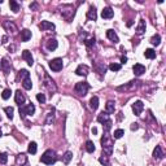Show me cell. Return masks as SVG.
Returning a JSON list of instances; mask_svg holds the SVG:
<instances>
[{
	"instance_id": "obj_4",
	"label": "cell",
	"mask_w": 166,
	"mask_h": 166,
	"mask_svg": "<svg viewBox=\"0 0 166 166\" xmlns=\"http://www.w3.org/2000/svg\"><path fill=\"white\" fill-rule=\"evenodd\" d=\"M34 112H35L34 104H27V105H22V107H20V114H21V117L31 115V114H34Z\"/></svg>"
},
{
	"instance_id": "obj_45",
	"label": "cell",
	"mask_w": 166,
	"mask_h": 166,
	"mask_svg": "<svg viewBox=\"0 0 166 166\" xmlns=\"http://www.w3.org/2000/svg\"><path fill=\"white\" fill-rule=\"evenodd\" d=\"M37 7H38V4H37V3L30 4V8H31V9H37Z\"/></svg>"
},
{
	"instance_id": "obj_24",
	"label": "cell",
	"mask_w": 166,
	"mask_h": 166,
	"mask_svg": "<svg viewBox=\"0 0 166 166\" xmlns=\"http://www.w3.org/2000/svg\"><path fill=\"white\" fill-rule=\"evenodd\" d=\"M0 68H3V70L5 71V74H8L9 69H11V65H9L8 60H7V59H3V60H1V64H0Z\"/></svg>"
},
{
	"instance_id": "obj_21",
	"label": "cell",
	"mask_w": 166,
	"mask_h": 166,
	"mask_svg": "<svg viewBox=\"0 0 166 166\" xmlns=\"http://www.w3.org/2000/svg\"><path fill=\"white\" fill-rule=\"evenodd\" d=\"M30 38H31V31L30 30L25 29V30L21 31V39H22V42H27Z\"/></svg>"
},
{
	"instance_id": "obj_9",
	"label": "cell",
	"mask_w": 166,
	"mask_h": 166,
	"mask_svg": "<svg viewBox=\"0 0 166 166\" xmlns=\"http://www.w3.org/2000/svg\"><path fill=\"white\" fill-rule=\"evenodd\" d=\"M26 162H27V156H26L25 153H20V155H17V157H16V163H17L18 166L26 165Z\"/></svg>"
},
{
	"instance_id": "obj_20",
	"label": "cell",
	"mask_w": 166,
	"mask_h": 166,
	"mask_svg": "<svg viewBox=\"0 0 166 166\" xmlns=\"http://www.w3.org/2000/svg\"><path fill=\"white\" fill-rule=\"evenodd\" d=\"M53 83H55V82L52 81L49 77L45 75V87H48V90H49V91H55V90H56V87H55Z\"/></svg>"
},
{
	"instance_id": "obj_27",
	"label": "cell",
	"mask_w": 166,
	"mask_h": 166,
	"mask_svg": "<svg viewBox=\"0 0 166 166\" xmlns=\"http://www.w3.org/2000/svg\"><path fill=\"white\" fill-rule=\"evenodd\" d=\"M29 153H31V155H35L38 151V147H37V143L35 141H31L30 144H29V148H27Z\"/></svg>"
},
{
	"instance_id": "obj_13",
	"label": "cell",
	"mask_w": 166,
	"mask_h": 166,
	"mask_svg": "<svg viewBox=\"0 0 166 166\" xmlns=\"http://www.w3.org/2000/svg\"><path fill=\"white\" fill-rule=\"evenodd\" d=\"M45 45H47V48L49 51H55L57 48V45H59V43H57L56 39H48L47 43H45Z\"/></svg>"
},
{
	"instance_id": "obj_44",
	"label": "cell",
	"mask_w": 166,
	"mask_h": 166,
	"mask_svg": "<svg viewBox=\"0 0 166 166\" xmlns=\"http://www.w3.org/2000/svg\"><path fill=\"white\" fill-rule=\"evenodd\" d=\"M138 123H132L131 125V130H132V131H134V130H138Z\"/></svg>"
},
{
	"instance_id": "obj_5",
	"label": "cell",
	"mask_w": 166,
	"mask_h": 166,
	"mask_svg": "<svg viewBox=\"0 0 166 166\" xmlns=\"http://www.w3.org/2000/svg\"><path fill=\"white\" fill-rule=\"evenodd\" d=\"M62 66H64V64H62L61 59H53L49 61V68L53 71H60L62 69Z\"/></svg>"
},
{
	"instance_id": "obj_48",
	"label": "cell",
	"mask_w": 166,
	"mask_h": 166,
	"mask_svg": "<svg viewBox=\"0 0 166 166\" xmlns=\"http://www.w3.org/2000/svg\"><path fill=\"white\" fill-rule=\"evenodd\" d=\"M1 135H3V134H1V131H0V136H1Z\"/></svg>"
},
{
	"instance_id": "obj_26",
	"label": "cell",
	"mask_w": 166,
	"mask_h": 166,
	"mask_svg": "<svg viewBox=\"0 0 166 166\" xmlns=\"http://www.w3.org/2000/svg\"><path fill=\"white\" fill-rule=\"evenodd\" d=\"M144 56L147 57V59H155L156 57V51L155 49H152V48H148V49H147L145 52H144Z\"/></svg>"
},
{
	"instance_id": "obj_28",
	"label": "cell",
	"mask_w": 166,
	"mask_h": 166,
	"mask_svg": "<svg viewBox=\"0 0 166 166\" xmlns=\"http://www.w3.org/2000/svg\"><path fill=\"white\" fill-rule=\"evenodd\" d=\"M9 7H11V9L14 13H17V12L20 11V4H18L17 1H14V0H11V1H9Z\"/></svg>"
},
{
	"instance_id": "obj_42",
	"label": "cell",
	"mask_w": 166,
	"mask_h": 166,
	"mask_svg": "<svg viewBox=\"0 0 166 166\" xmlns=\"http://www.w3.org/2000/svg\"><path fill=\"white\" fill-rule=\"evenodd\" d=\"M99 161H100V162H101L103 165H105V166H109V162H108V160H107V158H104V157H100V160H99Z\"/></svg>"
},
{
	"instance_id": "obj_19",
	"label": "cell",
	"mask_w": 166,
	"mask_h": 166,
	"mask_svg": "<svg viewBox=\"0 0 166 166\" xmlns=\"http://www.w3.org/2000/svg\"><path fill=\"white\" fill-rule=\"evenodd\" d=\"M4 29L7 31H9V33H14L16 31V25L13 22H11V21H5L4 22Z\"/></svg>"
},
{
	"instance_id": "obj_25",
	"label": "cell",
	"mask_w": 166,
	"mask_h": 166,
	"mask_svg": "<svg viewBox=\"0 0 166 166\" xmlns=\"http://www.w3.org/2000/svg\"><path fill=\"white\" fill-rule=\"evenodd\" d=\"M114 103L113 101H108L107 103V107H105V113H108V114H110V113H114Z\"/></svg>"
},
{
	"instance_id": "obj_22",
	"label": "cell",
	"mask_w": 166,
	"mask_h": 166,
	"mask_svg": "<svg viewBox=\"0 0 166 166\" xmlns=\"http://www.w3.org/2000/svg\"><path fill=\"white\" fill-rule=\"evenodd\" d=\"M97 121L100 122V123H105L107 121H109V114H108V113H105V112L100 113V114L97 115Z\"/></svg>"
},
{
	"instance_id": "obj_8",
	"label": "cell",
	"mask_w": 166,
	"mask_h": 166,
	"mask_svg": "<svg viewBox=\"0 0 166 166\" xmlns=\"http://www.w3.org/2000/svg\"><path fill=\"white\" fill-rule=\"evenodd\" d=\"M22 59L25 60L26 62H27L29 65H33L34 64V59H33V56H31V52L30 51H27V49H25V51L22 52Z\"/></svg>"
},
{
	"instance_id": "obj_40",
	"label": "cell",
	"mask_w": 166,
	"mask_h": 166,
	"mask_svg": "<svg viewBox=\"0 0 166 166\" xmlns=\"http://www.w3.org/2000/svg\"><path fill=\"white\" fill-rule=\"evenodd\" d=\"M37 100L39 103H42V104H44V103H45V96H44V93H38V95H37Z\"/></svg>"
},
{
	"instance_id": "obj_1",
	"label": "cell",
	"mask_w": 166,
	"mask_h": 166,
	"mask_svg": "<svg viewBox=\"0 0 166 166\" xmlns=\"http://www.w3.org/2000/svg\"><path fill=\"white\" fill-rule=\"evenodd\" d=\"M101 144H103V152H104V155L107 156V157L112 155V151H113V140H112V138L109 136V134H108V132H105V135L103 136Z\"/></svg>"
},
{
	"instance_id": "obj_14",
	"label": "cell",
	"mask_w": 166,
	"mask_h": 166,
	"mask_svg": "<svg viewBox=\"0 0 166 166\" xmlns=\"http://www.w3.org/2000/svg\"><path fill=\"white\" fill-rule=\"evenodd\" d=\"M87 18L91 21H95L96 18H97V13H96L95 7H90V9H88V12H87Z\"/></svg>"
},
{
	"instance_id": "obj_17",
	"label": "cell",
	"mask_w": 166,
	"mask_h": 166,
	"mask_svg": "<svg viewBox=\"0 0 166 166\" xmlns=\"http://www.w3.org/2000/svg\"><path fill=\"white\" fill-rule=\"evenodd\" d=\"M145 27H147V25H145V21L144 20H140L139 21V25H138V27H136V33H138L139 35H141L145 31Z\"/></svg>"
},
{
	"instance_id": "obj_23",
	"label": "cell",
	"mask_w": 166,
	"mask_h": 166,
	"mask_svg": "<svg viewBox=\"0 0 166 166\" xmlns=\"http://www.w3.org/2000/svg\"><path fill=\"white\" fill-rule=\"evenodd\" d=\"M90 107H91V109H93V110L97 109V107H99V97H97V96H93V97H91V100H90Z\"/></svg>"
},
{
	"instance_id": "obj_2",
	"label": "cell",
	"mask_w": 166,
	"mask_h": 166,
	"mask_svg": "<svg viewBox=\"0 0 166 166\" xmlns=\"http://www.w3.org/2000/svg\"><path fill=\"white\" fill-rule=\"evenodd\" d=\"M56 160H57L56 152L52 151V149L45 151V152L42 155V157H40V161H42L43 163H45V165H52V163L56 162Z\"/></svg>"
},
{
	"instance_id": "obj_10",
	"label": "cell",
	"mask_w": 166,
	"mask_h": 166,
	"mask_svg": "<svg viewBox=\"0 0 166 166\" xmlns=\"http://www.w3.org/2000/svg\"><path fill=\"white\" fill-rule=\"evenodd\" d=\"M113 16H114V11H113L112 8L107 7V8L103 9V12H101V17L103 18H107V20H109V18H112Z\"/></svg>"
},
{
	"instance_id": "obj_41",
	"label": "cell",
	"mask_w": 166,
	"mask_h": 166,
	"mask_svg": "<svg viewBox=\"0 0 166 166\" xmlns=\"http://www.w3.org/2000/svg\"><path fill=\"white\" fill-rule=\"evenodd\" d=\"M51 121H53V113H49V114H48V118H47V121H45V123L51 125Z\"/></svg>"
},
{
	"instance_id": "obj_32",
	"label": "cell",
	"mask_w": 166,
	"mask_h": 166,
	"mask_svg": "<svg viewBox=\"0 0 166 166\" xmlns=\"http://www.w3.org/2000/svg\"><path fill=\"white\" fill-rule=\"evenodd\" d=\"M86 149H87L88 153H93V152H95V145H93V143L91 140H88L87 143H86Z\"/></svg>"
},
{
	"instance_id": "obj_35",
	"label": "cell",
	"mask_w": 166,
	"mask_h": 166,
	"mask_svg": "<svg viewBox=\"0 0 166 166\" xmlns=\"http://www.w3.org/2000/svg\"><path fill=\"white\" fill-rule=\"evenodd\" d=\"M11 95H12V91L9 90V88H5V90L3 91V93H1V97H3L4 100H8V99L11 97Z\"/></svg>"
},
{
	"instance_id": "obj_11",
	"label": "cell",
	"mask_w": 166,
	"mask_h": 166,
	"mask_svg": "<svg viewBox=\"0 0 166 166\" xmlns=\"http://www.w3.org/2000/svg\"><path fill=\"white\" fill-rule=\"evenodd\" d=\"M75 73L78 75H82V77H86L88 74V66L87 65H79L78 68H77Z\"/></svg>"
},
{
	"instance_id": "obj_16",
	"label": "cell",
	"mask_w": 166,
	"mask_h": 166,
	"mask_svg": "<svg viewBox=\"0 0 166 166\" xmlns=\"http://www.w3.org/2000/svg\"><path fill=\"white\" fill-rule=\"evenodd\" d=\"M23 103H25V96H23V93L18 90L17 92H16V104H18L20 107H22Z\"/></svg>"
},
{
	"instance_id": "obj_39",
	"label": "cell",
	"mask_w": 166,
	"mask_h": 166,
	"mask_svg": "<svg viewBox=\"0 0 166 166\" xmlns=\"http://www.w3.org/2000/svg\"><path fill=\"white\" fill-rule=\"evenodd\" d=\"M7 161H8V156H7V153H0V163H7Z\"/></svg>"
},
{
	"instance_id": "obj_36",
	"label": "cell",
	"mask_w": 166,
	"mask_h": 166,
	"mask_svg": "<svg viewBox=\"0 0 166 166\" xmlns=\"http://www.w3.org/2000/svg\"><path fill=\"white\" fill-rule=\"evenodd\" d=\"M160 42H161L160 35H155V37H152V39H151V43H152L153 45H158Z\"/></svg>"
},
{
	"instance_id": "obj_29",
	"label": "cell",
	"mask_w": 166,
	"mask_h": 166,
	"mask_svg": "<svg viewBox=\"0 0 166 166\" xmlns=\"http://www.w3.org/2000/svg\"><path fill=\"white\" fill-rule=\"evenodd\" d=\"M71 158H73V153L69 152V151H68V152H65V155L62 156V161H64V163H66V165L70 162Z\"/></svg>"
},
{
	"instance_id": "obj_30",
	"label": "cell",
	"mask_w": 166,
	"mask_h": 166,
	"mask_svg": "<svg viewBox=\"0 0 166 166\" xmlns=\"http://www.w3.org/2000/svg\"><path fill=\"white\" fill-rule=\"evenodd\" d=\"M22 86L25 90H31V87H33V83H31V79L30 78H26L22 81Z\"/></svg>"
},
{
	"instance_id": "obj_12",
	"label": "cell",
	"mask_w": 166,
	"mask_h": 166,
	"mask_svg": "<svg viewBox=\"0 0 166 166\" xmlns=\"http://www.w3.org/2000/svg\"><path fill=\"white\" fill-rule=\"evenodd\" d=\"M39 29L43 31L45 30H55V25L52 22H48V21H42V23L39 25Z\"/></svg>"
},
{
	"instance_id": "obj_34",
	"label": "cell",
	"mask_w": 166,
	"mask_h": 166,
	"mask_svg": "<svg viewBox=\"0 0 166 166\" xmlns=\"http://www.w3.org/2000/svg\"><path fill=\"white\" fill-rule=\"evenodd\" d=\"M4 112L7 113V115H8L9 118H13V113H14V109L12 107H7V108H4Z\"/></svg>"
},
{
	"instance_id": "obj_43",
	"label": "cell",
	"mask_w": 166,
	"mask_h": 166,
	"mask_svg": "<svg viewBox=\"0 0 166 166\" xmlns=\"http://www.w3.org/2000/svg\"><path fill=\"white\" fill-rule=\"evenodd\" d=\"M86 44H87L88 47L93 45V44H95V39H88V40H86Z\"/></svg>"
},
{
	"instance_id": "obj_15",
	"label": "cell",
	"mask_w": 166,
	"mask_h": 166,
	"mask_svg": "<svg viewBox=\"0 0 166 166\" xmlns=\"http://www.w3.org/2000/svg\"><path fill=\"white\" fill-rule=\"evenodd\" d=\"M107 37H108V39H110L113 43H118L119 42V39H118V37H117V34H115L114 30H108L107 31Z\"/></svg>"
},
{
	"instance_id": "obj_6",
	"label": "cell",
	"mask_w": 166,
	"mask_h": 166,
	"mask_svg": "<svg viewBox=\"0 0 166 166\" xmlns=\"http://www.w3.org/2000/svg\"><path fill=\"white\" fill-rule=\"evenodd\" d=\"M143 109H144V104L140 100H138V101H135L132 104V112H134L135 115H140L141 112H143Z\"/></svg>"
},
{
	"instance_id": "obj_38",
	"label": "cell",
	"mask_w": 166,
	"mask_h": 166,
	"mask_svg": "<svg viewBox=\"0 0 166 166\" xmlns=\"http://www.w3.org/2000/svg\"><path fill=\"white\" fill-rule=\"evenodd\" d=\"M103 127H104L105 132H108L110 129H112V121H110V119H109V121H107V122H105V123H103Z\"/></svg>"
},
{
	"instance_id": "obj_18",
	"label": "cell",
	"mask_w": 166,
	"mask_h": 166,
	"mask_svg": "<svg viewBox=\"0 0 166 166\" xmlns=\"http://www.w3.org/2000/svg\"><path fill=\"white\" fill-rule=\"evenodd\" d=\"M153 157L157 158V160H161V158L163 157V152H162V149H161L160 145H157L155 148V151H153Z\"/></svg>"
},
{
	"instance_id": "obj_3",
	"label": "cell",
	"mask_w": 166,
	"mask_h": 166,
	"mask_svg": "<svg viewBox=\"0 0 166 166\" xmlns=\"http://www.w3.org/2000/svg\"><path fill=\"white\" fill-rule=\"evenodd\" d=\"M88 88H90V86L87 82H78L74 90H75V93H78L79 96H85L88 92Z\"/></svg>"
},
{
	"instance_id": "obj_47",
	"label": "cell",
	"mask_w": 166,
	"mask_h": 166,
	"mask_svg": "<svg viewBox=\"0 0 166 166\" xmlns=\"http://www.w3.org/2000/svg\"><path fill=\"white\" fill-rule=\"evenodd\" d=\"M92 134H97V129L96 127H92Z\"/></svg>"
},
{
	"instance_id": "obj_33",
	"label": "cell",
	"mask_w": 166,
	"mask_h": 166,
	"mask_svg": "<svg viewBox=\"0 0 166 166\" xmlns=\"http://www.w3.org/2000/svg\"><path fill=\"white\" fill-rule=\"evenodd\" d=\"M123 134H125L123 130L118 129V130H115V131H114V134H113V138H114V139H121L122 136H123Z\"/></svg>"
},
{
	"instance_id": "obj_7",
	"label": "cell",
	"mask_w": 166,
	"mask_h": 166,
	"mask_svg": "<svg viewBox=\"0 0 166 166\" xmlns=\"http://www.w3.org/2000/svg\"><path fill=\"white\" fill-rule=\"evenodd\" d=\"M132 70H134V74L135 75H141V74L145 73V66L141 64H135L134 65V68H132Z\"/></svg>"
},
{
	"instance_id": "obj_37",
	"label": "cell",
	"mask_w": 166,
	"mask_h": 166,
	"mask_svg": "<svg viewBox=\"0 0 166 166\" xmlns=\"http://www.w3.org/2000/svg\"><path fill=\"white\" fill-rule=\"evenodd\" d=\"M109 69L112 71H118V70H121V65H119V64H110Z\"/></svg>"
},
{
	"instance_id": "obj_31",
	"label": "cell",
	"mask_w": 166,
	"mask_h": 166,
	"mask_svg": "<svg viewBox=\"0 0 166 166\" xmlns=\"http://www.w3.org/2000/svg\"><path fill=\"white\" fill-rule=\"evenodd\" d=\"M18 78H21V79L30 78V74H29V71L26 70V69H21V70L18 71Z\"/></svg>"
},
{
	"instance_id": "obj_46",
	"label": "cell",
	"mask_w": 166,
	"mask_h": 166,
	"mask_svg": "<svg viewBox=\"0 0 166 166\" xmlns=\"http://www.w3.org/2000/svg\"><path fill=\"white\" fill-rule=\"evenodd\" d=\"M126 61H127V57H126V56H122V57H121V62H122V64H125Z\"/></svg>"
}]
</instances>
